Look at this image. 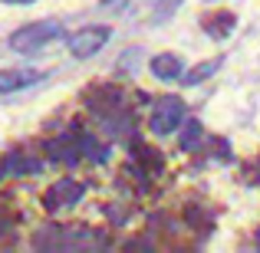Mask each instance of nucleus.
<instances>
[{
    "label": "nucleus",
    "mask_w": 260,
    "mask_h": 253,
    "mask_svg": "<svg viewBox=\"0 0 260 253\" xmlns=\"http://www.w3.org/2000/svg\"><path fill=\"white\" fill-rule=\"evenodd\" d=\"M184 0H158L155 4V23H165V20H172V13H178V7H181Z\"/></svg>",
    "instance_id": "16"
},
{
    "label": "nucleus",
    "mask_w": 260,
    "mask_h": 253,
    "mask_svg": "<svg viewBox=\"0 0 260 253\" xmlns=\"http://www.w3.org/2000/svg\"><path fill=\"white\" fill-rule=\"evenodd\" d=\"M184 217L191 221V227H204V217H201V210H198V207H188V210H184Z\"/></svg>",
    "instance_id": "17"
},
{
    "label": "nucleus",
    "mask_w": 260,
    "mask_h": 253,
    "mask_svg": "<svg viewBox=\"0 0 260 253\" xmlns=\"http://www.w3.org/2000/svg\"><path fill=\"white\" fill-rule=\"evenodd\" d=\"M152 76L165 79V83H175V79L184 76V63L181 56H175V53H158V56H152Z\"/></svg>",
    "instance_id": "10"
},
{
    "label": "nucleus",
    "mask_w": 260,
    "mask_h": 253,
    "mask_svg": "<svg viewBox=\"0 0 260 253\" xmlns=\"http://www.w3.org/2000/svg\"><path fill=\"white\" fill-rule=\"evenodd\" d=\"M4 4H33V0H4Z\"/></svg>",
    "instance_id": "18"
},
{
    "label": "nucleus",
    "mask_w": 260,
    "mask_h": 253,
    "mask_svg": "<svg viewBox=\"0 0 260 253\" xmlns=\"http://www.w3.org/2000/svg\"><path fill=\"white\" fill-rule=\"evenodd\" d=\"M76 145H79V155L89 158L92 165H102V161L109 158V145H102V141L92 138V135H76Z\"/></svg>",
    "instance_id": "13"
},
{
    "label": "nucleus",
    "mask_w": 260,
    "mask_h": 253,
    "mask_svg": "<svg viewBox=\"0 0 260 253\" xmlns=\"http://www.w3.org/2000/svg\"><path fill=\"white\" fill-rule=\"evenodd\" d=\"M201 26L211 40H224V37H231V30L237 26V17L231 10H214V13H208V17H201Z\"/></svg>",
    "instance_id": "9"
},
{
    "label": "nucleus",
    "mask_w": 260,
    "mask_h": 253,
    "mask_svg": "<svg viewBox=\"0 0 260 253\" xmlns=\"http://www.w3.org/2000/svg\"><path fill=\"white\" fill-rule=\"evenodd\" d=\"M83 99L95 115H112L125 105V92L119 86H92V89H86Z\"/></svg>",
    "instance_id": "4"
},
{
    "label": "nucleus",
    "mask_w": 260,
    "mask_h": 253,
    "mask_svg": "<svg viewBox=\"0 0 260 253\" xmlns=\"http://www.w3.org/2000/svg\"><path fill=\"white\" fill-rule=\"evenodd\" d=\"M63 227L59 224H50V227H40L33 234V247L37 250H63Z\"/></svg>",
    "instance_id": "12"
},
{
    "label": "nucleus",
    "mask_w": 260,
    "mask_h": 253,
    "mask_svg": "<svg viewBox=\"0 0 260 253\" xmlns=\"http://www.w3.org/2000/svg\"><path fill=\"white\" fill-rule=\"evenodd\" d=\"M221 63H224V56H214V59H204V63H198L191 73H184V86H198V83H204V79H211L217 69H221Z\"/></svg>",
    "instance_id": "14"
},
{
    "label": "nucleus",
    "mask_w": 260,
    "mask_h": 253,
    "mask_svg": "<svg viewBox=\"0 0 260 253\" xmlns=\"http://www.w3.org/2000/svg\"><path fill=\"white\" fill-rule=\"evenodd\" d=\"M86 194V184L83 181H73V177H63L56 181L50 191L43 194V207L46 210H59V207H73L79 197Z\"/></svg>",
    "instance_id": "5"
},
{
    "label": "nucleus",
    "mask_w": 260,
    "mask_h": 253,
    "mask_svg": "<svg viewBox=\"0 0 260 253\" xmlns=\"http://www.w3.org/2000/svg\"><path fill=\"white\" fill-rule=\"evenodd\" d=\"M188 119V109L178 95H161L158 102L152 105V119H148V128L155 135H172L181 128V122Z\"/></svg>",
    "instance_id": "2"
},
{
    "label": "nucleus",
    "mask_w": 260,
    "mask_h": 253,
    "mask_svg": "<svg viewBox=\"0 0 260 253\" xmlns=\"http://www.w3.org/2000/svg\"><path fill=\"white\" fill-rule=\"evenodd\" d=\"M43 152H46V158L59 161V165H76V161L83 158V155H79L76 138H50L43 145Z\"/></svg>",
    "instance_id": "11"
},
{
    "label": "nucleus",
    "mask_w": 260,
    "mask_h": 253,
    "mask_svg": "<svg viewBox=\"0 0 260 253\" xmlns=\"http://www.w3.org/2000/svg\"><path fill=\"white\" fill-rule=\"evenodd\" d=\"M40 171H43V161L33 158V155L23 152V148L10 152L4 161H0V177L4 174H40Z\"/></svg>",
    "instance_id": "7"
},
{
    "label": "nucleus",
    "mask_w": 260,
    "mask_h": 253,
    "mask_svg": "<svg viewBox=\"0 0 260 253\" xmlns=\"http://www.w3.org/2000/svg\"><path fill=\"white\" fill-rule=\"evenodd\" d=\"M63 37V23L59 20H37V23H26L20 26V30L10 33V40H7V46H10L13 53H40L43 46H50L53 40Z\"/></svg>",
    "instance_id": "1"
},
{
    "label": "nucleus",
    "mask_w": 260,
    "mask_h": 253,
    "mask_svg": "<svg viewBox=\"0 0 260 253\" xmlns=\"http://www.w3.org/2000/svg\"><path fill=\"white\" fill-rule=\"evenodd\" d=\"M40 79H43V73H37V69H4L0 73V99L13 92H23L26 86H37Z\"/></svg>",
    "instance_id": "8"
},
{
    "label": "nucleus",
    "mask_w": 260,
    "mask_h": 253,
    "mask_svg": "<svg viewBox=\"0 0 260 253\" xmlns=\"http://www.w3.org/2000/svg\"><path fill=\"white\" fill-rule=\"evenodd\" d=\"M178 145H181L184 152H194V148L201 145V122L198 119H184L181 128H178Z\"/></svg>",
    "instance_id": "15"
},
{
    "label": "nucleus",
    "mask_w": 260,
    "mask_h": 253,
    "mask_svg": "<svg viewBox=\"0 0 260 253\" xmlns=\"http://www.w3.org/2000/svg\"><path fill=\"white\" fill-rule=\"evenodd\" d=\"M109 37H112V26H83L66 40V46H70V53L76 59H89L109 43Z\"/></svg>",
    "instance_id": "3"
},
{
    "label": "nucleus",
    "mask_w": 260,
    "mask_h": 253,
    "mask_svg": "<svg viewBox=\"0 0 260 253\" xmlns=\"http://www.w3.org/2000/svg\"><path fill=\"white\" fill-rule=\"evenodd\" d=\"M128 152H132V161H135V171H142V174H161L165 171V158H161V152H155L152 145H145L142 138H132L128 141Z\"/></svg>",
    "instance_id": "6"
}]
</instances>
